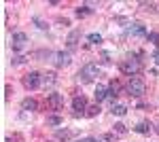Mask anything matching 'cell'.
<instances>
[{
    "label": "cell",
    "mask_w": 159,
    "mask_h": 142,
    "mask_svg": "<svg viewBox=\"0 0 159 142\" xmlns=\"http://www.w3.org/2000/svg\"><path fill=\"white\" fill-rule=\"evenodd\" d=\"M127 94L132 95V98H142V95L147 94V85H144V81L138 79V76H132L129 83H127Z\"/></svg>",
    "instance_id": "1"
},
{
    "label": "cell",
    "mask_w": 159,
    "mask_h": 142,
    "mask_svg": "<svg viewBox=\"0 0 159 142\" xmlns=\"http://www.w3.org/2000/svg\"><path fill=\"white\" fill-rule=\"evenodd\" d=\"M96 76H100V66H98V64H85V66L79 70V79H81L83 83L93 81Z\"/></svg>",
    "instance_id": "2"
},
{
    "label": "cell",
    "mask_w": 159,
    "mask_h": 142,
    "mask_svg": "<svg viewBox=\"0 0 159 142\" xmlns=\"http://www.w3.org/2000/svg\"><path fill=\"white\" fill-rule=\"evenodd\" d=\"M119 70L123 74H127V76H134L136 72L140 70V62L138 59H123L121 64H119Z\"/></svg>",
    "instance_id": "3"
},
{
    "label": "cell",
    "mask_w": 159,
    "mask_h": 142,
    "mask_svg": "<svg viewBox=\"0 0 159 142\" xmlns=\"http://www.w3.org/2000/svg\"><path fill=\"white\" fill-rule=\"evenodd\" d=\"M40 83H43V79H40L38 72H30V74H25V76H24V87H25V89H38Z\"/></svg>",
    "instance_id": "4"
},
{
    "label": "cell",
    "mask_w": 159,
    "mask_h": 142,
    "mask_svg": "<svg viewBox=\"0 0 159 142\" xmlns=\"http://www.w3.org/2000/svg\"><path fill=\"white\" fill-rule=\"evenodd\" d=\"M53 64H55L57 68H66V66L70 64V53H68V51H57V53H53Z\"/></svg>",
    "instance_id": "5"
},
{
    "label": "cell",
    "mask_w": 159,
    "mask_h": 142,
    "mask_svg": "<svg viewBox=\"0 0 159 142\" xmlns=\"http://www.w3.org/2000/svg\"><path fill=\"white\" fill-rule=\"evenodd\" d=\"M25 43H28V36H25L24 32H15V34H13V49H15V51H21V49L25 47Z\"/></svg>",
    "instance_id": "6"
},
{
    "label": "cell",
    "mask_w": 159,
    "mask_h": 142,
    "mask_svg": "<svg viewBox=\"0 0 159 142\" xmlns=\"http://www.w3.org/2000/svg\"><path fill=\"white\" fill-rule=\"evenodd\" d=\"M72 108L76 110V112H83V110H87V100L83 98V95H76V98H72Z\"/></svg>",
    "instance_id": "7"
},
{
    "label": "cell",
    "mask_w": 159,
    "mask_h": 142,
    "mask_svg": "<svg viewBox=\"0 0 159 142\" xmlns=\"http://www.w3.org/2000/svg\"><path fill=\"white\" fill-rule=\"evenodd\" d=\"M47 102H49V106L53 108V110H57V108H61V104H64V98H61L60 94H49Z\"/></svg>",
    "instance_id": "8"
},
{
    "label": "cell",
    "mask_w": 159,
    "mask_h": 142,
    "mask_svg": "<svg viewBox=\"0 0 159 142\" xmlns=\"http://www.w3.org/2000/svg\"><path fill=\"white\" fill-rule=\"evenodd\" d=\"M108 98V87H104V85H98L96 87V102H102V100H106Z\"/></svg>",
    "instance_id": "9"
},
{
    "label": "cell",
    "mask_w": 159,
    "mask_h": 142,
    "mask_svg": "<svg viewBox=\"0 0 159 142\" xmlns=\"http://www.w3.org/2000/svg\"><path fill=\"white\" fill-rule=\"evenodd\" d=\"M127 32H129V34H134V36H148L147 30H144V25H140V24L129 25V28H127Z\"/></svg>",
    "instance_id": "10"
},
{
    "label": "cell",
    "mask_w": 159,
    "mask_h": 142,
    "mask_svg": "<svg viewBox=\"0 0 159 142\" xmlns=\"http://www.w3.org/2000/svg\"><path fill=\"white\" fill-rule=\"evenodd\" d=\"M134 130L138 131V134H148V131L153 130V125H151L148 121H142V123H138V125H136Z\"/></svg>",
    "instance_id": "11"
},
{
    "label": "cell",
    "mask_w": 159,
    "mask_h": 142,
    "mask_svg": "<svg viewBox=\"0 0 159 142\" xmlns=\"http://www.w3.org/2000/svg\"><path fill=\"white\" fill-rule=\"evenodd\" d=\"M36 100H32V98H25L24 102H21V108H24V110H36Z\"/></svg>",
    "instance_id": "12"
},
{
    "label": "cell",
    "mask_w": 159,
    "mask_h": 142,
    "mask_svg": "<svg viewBox=\"0 0 159 142\" xmlns=\"http://www.w3.org/2000/svg\"><path fill=\"white\" fill-rule=\"evenodd\" d=\"M47 125H51V127L61 125V117H60V115H49V117H47Z\"/></svg>",
    "instance_id": "13"
},
{
    "label": "cell",
    "mask_w": 159,
    "mask_h": 142,
    "mask_svg": "<svg viewBox=\"0 0 159 142\" xmlns=\"http://www.w3.org/2000/svg\"><path fill=\"white\" fill-rule=\"evenodd\" d=\"M110 110H112V115H119V117H123V115L127 112V108L123 106V104H112V108H110Z\"/></svg>",
    "instance_id": "14"
},
{
    "label": "cell",
    "mask_w": 159,
    "mask_h": 142,
    "mask_svg": "<svg viewBox=\"0 0 159 142\" xmlns=\"http://www.w3.org/2000/svg\"><path fill=\"white\" fill-rule=\"evenodd\" d=\"M119 91H121L119 83H115V81H112V83H110V87H108V95H110V98H117V95H119Z\"/></svg>",
    "instance_id": "15"
},
{
    "label": "cell",
    "mask_w": 159,
    "mask_h": 142,
    "mask_svg": "<svg viewBox=\"0 0 159 142\" xmlns=\"http://www.w3.org/2000/svg\"><path fill=\"white\" fill-rule=\"evenodd\" d=\"M70 136H72V134H70L68 130H57L55 131V138H57V140H68Z\"/></svg>",
    "instance_id": "16"
},
{
    "label": "cell",
    "mask_w": 159,
    "mask_h": 142,
    "mask_svg": "<svg viewBox=\"0 0 159 142\" xmlns=\"http://www.w3.org/2000/svg\"><path fill=\"white\" fill-rule=\"evenodd\" d=\"M79 36H81V32H70V36H68V47H74L76 45Z\"/></svg>",
    "instance_id": "17"
},
{
    "label": "cell",
    "mask_w": 159,
    "mask_h": 142,
    "mask_svg": "<svg viewBox=\"0 0 159 142\" xmlns=\"http://www.w3.org/2000/svg\"><path fill=\"white\" fill-rule=\"evenodd\" d=\"M87 40H89V43H93V45H98V43H102V36L93 32V34H89V36H87Z\"/></svg>",
    "instance_id": "18"
},
{
    "label": "cell",
    "mask_w": 159,
    "mask_h": 142,
    "mask_svg": "<svg viewBox=\"0 0 159 142\" xmlns=\"http://www.w3.org/2000/svg\"><path fill=\"white\" fill-rule=\"evenodd\" d=\"M89 13H91L89 7H79V9H76V15H79V17H85V15H89Z\"/></svg>",
    "instance_id": "19"
},
{
    "label": "cell",
    "mask_w": 159,
    "mask_h": 142,
    "mask_svg": "<svg viewBox=\"0 0 159 142\" xmlns=\"http://www.w3.org/2000/svg\"><path fill=\"white\" fill-rule=\"evenodd\" d=\"M98 112H100V106H98V104H96V106H89V108H87V115H89V117H96Z\"/></svg>",
    "instance_id": "20"
},
{
    "label": "cell",
    "mask_w": 159,
    "mask_h": 142,
    "mask_svg": "<svg viewBox=\"0 0 159 142\" xmlns=\"http://www.w3.org/2000/svg\"><path fill=\"white\" fill-rule=\"evenodd\" d=\"M43 81H45L47 85H53V83H55V74H45V79H43Z\"/></svg>",
    "instance_id": "21"
},
{
    "label": "cell",
    "mask_w": 159,
    "mask_h": 142,
    "mask_svg": "<svg viewBox=\"0 0 159 142\" xmlns=\"http://www.w3.org/2000/svg\"><path fill=\"white\" fill-rule=\"evenodd\" d=\"M147 38H148V40H151V43H155V45H157V43H159V34H157V32H151V34H148Z\"/></svg>",
    "instance_id": "22"
},
{
    "label": "cell",
    "mask_w": 159,
    "mask_h": 142,
    "mask_svg": "<svg viewBox=\"0 0 159 142\" xmlns=\"http://www.w3.org/2000/svg\"><path fill=\"white\" fill-rule=\"evenodd\" d=\"M115 131H117V134H125V131H127V127H125L123 123H117V125H115Z\"/></svg>",
    "instance_id": "23"
},
{
    "label": "cell",
    "mask_w": 159,
    "mask_h": 142,
    "mask_svg": "<svg viewBox=\"0 0 159 142\" xmlns=\"http://www.w3.org/2000/svg\"><path fill=\"white\" fill-rule=\"evenodd\" d=\"M81 142H100V140H96V138H85V140H81Z\"/></svg>",
    "instance_id": "24"
},
{
    "label": "cell",
    "mask_w": 159,
    "mask_h": 142,
    "mask_svg": "<svg viewBox=\"0 0 159 142\" xmlns=\"http://www.w3.org/2000/svg\"><path fill=\"white\" fill-rule=\"evenodd\" d=\"M4 142H11V138H7V140H4Z\"/></svg>",
    "instance_id": "25"
},
{
    "label": "cell",
    "mask_w": 159,
    "mask_h": 142,
    "mask_svg": "<svg viewBox=\"0 0 159 142\" xmlns=\"http://www.w3.org/2000/svg\"><path fill=\"white\" fill-rule=\"evenodd\" d=\"M157 134H159V125H157Z\"/></svg>",
    "instance_id": "26"
}]
</instances>
